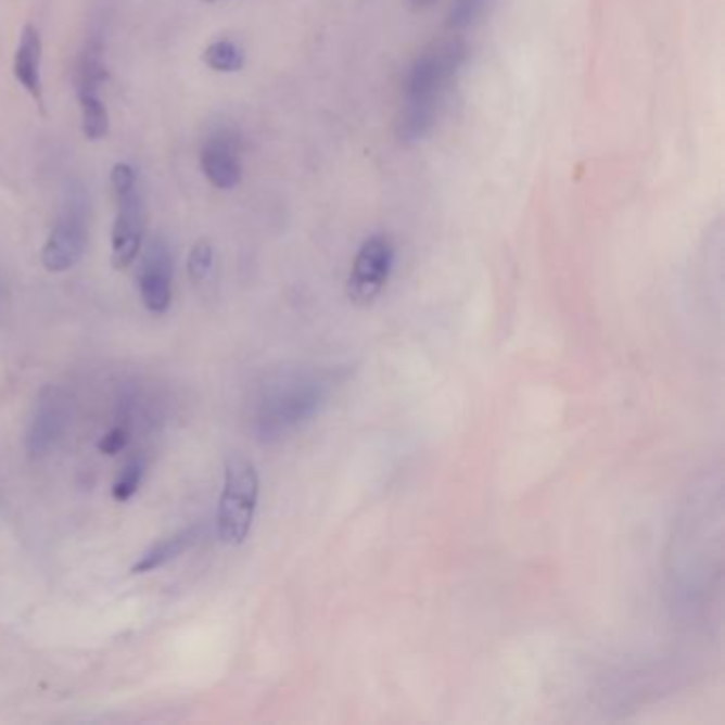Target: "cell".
<instances>
[{
    "label": "cell",
    "mask_w": 725,
    "mask_h": 725,
    "mask_svg": "<svg viewBox=\"0 0 725 725\" xmlns=\"http://www.w3.org/2000/svg\"><path fill=\"white\" fill-rule=\"evenodd\" d=\"M468 48L462 39H443L430 43L415 58L405 103L396 117V137L405 145L423 141L436 126L441 106L462 66Z\"/></svg>",
    "instance_id": "obj_1"
},
{
    "label": "cell",
    "mask_w": 725,
    "mask_h": 725,
    "mask_svg": "<svg viewBox=\"0 0 725 725\" xmlns=\"http://www.w3.org/2000/svg\"><path fill=\"white\" fill-rule=\"evenodd\" d=\"M326 379L307 370H288L266 379L252 411V428L262 443H277L317 414L326 398Z\"/></svg>",
    "instance_id": "obj_2"
},
{
    "label": "cell",
    "mask_w": 725,
    "mask_h": 725,
    "mask_svg": "<svg viewBox=\"0 0 725 725\" xmlns=\"http://www.w3.org/2000/svg\"><path fill=\"white\" fill-rule=\"evenodd\" d=\"M115 219L111 232V262L117 270L139 258L148 230V201L132 164L117 162L111 170Z\"/></svg>",
    "instance_id": "obj_3"
},
{
    "label": "cell",
    "mask_w": 725,
    "mask_h": 725,
    "mask_svg": "<svg viewBox=\"0 0 725 725\" xmlns=\"http://www.w3.org/2000/svg\"><path fill=\"white\" fill-rule=\"evenodd\" d=\"M258 498L259 474L256 465L241 454L228 456L215 518L217 536L224 545L237 547L245 543L258 511Z\"/></svg>",
    "instance_id": "obj_4"
},
{
    "label": "cell",
    "mask_w": 725,
    "mask_h": 725,
    "mask_svg": "<svg viewBox=\"0 0 725 725\" xmlns=\"http://www.w3.org/2000/svg\"><path fill=\"white\" fill-rule=\"evenodd\" d=\"M88 221L90 205L86 188L79 181H68L41 252V262L50 272H66L81 262L90 237Z\"/></svg>",
    "instance_id": "obj_5"
},
{
    "label": "cell",
    "mask_w": 725,
    "mask_h": 725,
    "mask_svg": "<svg viewBox=\"0 0 725 725\" xmlns=\"http://www.w3.org/2000/svg\"><path fill=\"white\" fill-rule=\"evenodd\" d=\"M73 421V394L62 385H46L37 394L26 428V451L39 460L53 451Z\"/></svg>",
    "instance_id": "obj_6"
},
{
    "label": "cell",
    "mask_w": 725,
    "mask_h": 725,
    "mask_svg": "<svg viewBox=\"0 0 725 725\" xmlns=\"http://www.w3.org/2000/svg\"><path fill=\"white\" fill-rule=\"evenodd\" d=\"M396 262V247L387 234H370L349 270L347 298L356 307H370L385 290Z\"/></svg>",
    "instance_id": "obj_7"
},
{
    "label": "cell",
    "mask_w": 725,
    "mask_h": 725,
    "mask_svg": "<svg viewBox=\"0 0 725 725\" xmlns=\"http://www.w3.org/2000/svg\"><path fill=\"white\" fill-rule=\"evenodd\" d=\"M106 79L103 41L92 37L79 53L77 62V101L81 111V128L86 139L101 141L109 135V111L101 97Z\"/></svg>",
    "instance_id": "obj_8"
},
{
    "label": "cell",
    "mask_w": 725,
    "mask_h": 725,
    "mask_svg": "<svg viewBox=\"0 0 725 725\" xmlns=\"http://www.w3.org/2000/svg\"><path fill=\"white\" fill-rule=\"evenodd\" d=\"M173 252L162 234H156L148 243H143L139 266V294L148 311H168L173 301Z\"/></svg>",
    "instance_id": "obj_9"
},
{
    "label": "cell",
    "mask_w": 725,
    "mask_h": 725,
    "mask_svg": "<svg viewBox=\"0 0 725 725\" xmlns=\"http://www.w3.org/2000/svg\"><path fill=\"white\" fill-rule=\"evenodd\" d=\"M201 166L208 183L217 190H232L243 179L241 141L232 128H217L201 150Z\"/></svg>",
    "instance_id": "obj_10"
},
{
    "label": "cell",
    "mask_w": 725,
    "mask_h": 725,
    "mask_svg": "<svg viewBox=\"0 0 725 725\" xmlns=\"http://www.w3.org/2000/svg\"><path fill=\"white\" fill-rule=\"evenodd\" d=\"M41 58H43V43L41 35L35 26H26L22 30L15 60H13V75L17 84L37 101L43 104V81H41Z\"/></svg>",
    "instance_id": "obj_11"
},
{
    "label": "cell",
    "mask_w": 725,
    "mask_h": 725,
    "mask_svg": "<svg viewBox=\"0 0 725 725\" xmlns=\"http://www.w3.org/2000/svg\"><path fill=\"white\" fill-rule=\"evenodd\" d=\"M203 525L194 523L188 525L166 538H162L156 545H152L148 551H143L139 556V560L132 564V572L135 574H145L152 570L162 569L170 562H175L177 558H181L186 551L194 549L201 540H203Z\"/></svg>",
    "instance_id": "obj_12"
},
{
    "label": "cell",
    "mask_w": 725,
    "mask_h": 725,
    "mask_svg": "<svg viewBox=\"0 0 725 725\" xmlns=\"http://www.w3.org/2000/svg\"><path fill=\"white\" fill-rule=\"evenodd\" d=\"M203 60L215 73H239L245 66V53L230 39L213 41L203 53Z\"/></svg>",
    "instance_id": "obj_13"
},
{
    "label": "cell",
    "mask_w": 725,
    "mask_h": 725,
    "mask_svg": "<svg viewBox=\"0 0 725 725\" xmlns=\"http://www.w3.org/2000/svg\"><path fill=\"white\" fill-rule=\"evenodd\" d=\"M145 470H148V462L143 456H132L117 474V479L113 481L111 487V496L115 503H128L141 487L143 479H145Z\"/></svg>",
    "instance_id": "obj_14"
},
{
    "label": "cell",
    "mask_w": 725,
    "mask_h": 725,
    "mask_svg": "<svg viewBox=\"0 0 725 725\" xmlns=\"http://www.w3.org/2000/svg\"><path fill=\"white\" fill-rule=\"evenodd\" d=\"M487 7V0H451L447 13V26L451 30H467L479 22Z\"/></svg>",
    "instance_id": "obj_15"
},
{
    "label": "cell",
    "mask_w": 725,
    "mask_h": 725,
    "mask_svg": "<svg viewBox=\"0 0 725 725\" xmlns=\"http://www.w3.org/2000/svg\"><path fill=\"white\" fill-rule=\"evenodd\" d=\"M215 264V252L207 239H201L194 243L190 256H188V275L194 283H203L211 275Z\"/></svg>",
    "instance_id": "obj_16"
},
{
    "label": "cell",
    "mask_w": 725,
    "mask_h": 725,
    "mask_svg": "<svg viewBox=\"0 0 725 725\" xmlns=\"http://www.w3.org/2000/svg\"><path fill=\"white\" fill-rule=\"evenodd\" d=\"M128 441H130L128 423H117V425H113L106 434L101 436V441H99V451L104 454V456H117L119 451L126 449Z\"/></svg>",
    "instance_id": "obj_17"
},
{
    "label": "cell",
    "mask_w": 725,
    "mask_h": 725,
    "mask_svg": "<svg viewBox=\"0 0 725 725\" xmlns=\"http://www.w3.org/2000/svg\"><path fill=\"white\" fill-rule=\"evenodd\" d=\"M411 4H414L415 9H428V7H432L436 0H409Z\"/></svg>",
    "instance_id": "obj_18"
},
{
    "label": "cell",
    "mask_w": 725,
    "mask_h": 725,
    "mask_svg": "<svg viewBox=\"0 0 725 725\" xmlns=\"http://www.w3.org/2000/svg\"><path fill=\"white\" fill-rule=\"evenodd\" d=\"M205 2H217V0H205Z\"/></svg>",
    "instance_id": "obj_19"
}]
</instances>
